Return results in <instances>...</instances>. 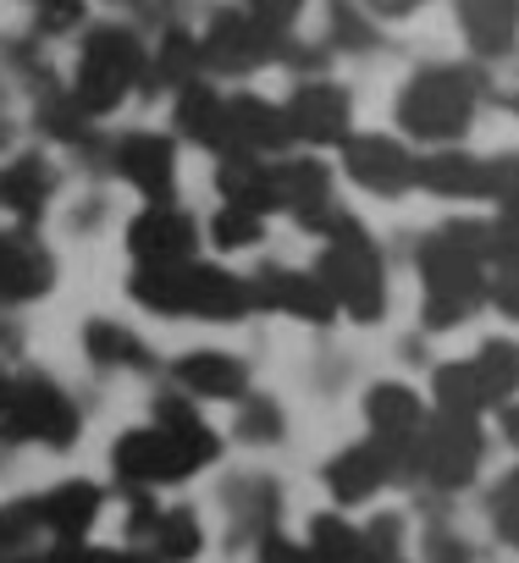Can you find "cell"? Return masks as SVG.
Listing matches in <instances>:
<instances>
[{"instance_id":"1","label":"cell","mask_w":519,"mask_h":563,"mask_svg":"<svg viewBox=\"0 0 519 563\" xmlns=\"http://www.w3.org/2000/svg\"><path fill=\"white\" fill-rule=\"evenodd\" d=\"M216 459V437H210V426L188 409V404H177V398H166L161 404V420L150 426V431H128L122 442H117V475L128 481V486H172V481H188L194 470H205Z\"/></svg>"},{"instance_id":"2","label":"cell","mask_w":519,"mask_h":563,"mask_svg":"<svg viewBox=\"0 0 519 563\" xmlns=\"http://www.w3.org/2000/svg\"><path fill=\"white\" fill-rule=\"evenodd\" d=\"M0 431L12 442H51V448H67L78 437V409L67 404L62 387L29 376V382H12V398L0 404Z\"/></svg>"},{"instance_id":"3","label":"cell","mask_w":519,"mask_h":563,"mask_svg":"<svg viewBox=\"0 0 519 563\" xmlns=\"http://www.w3.org/2000/svg\"><path fill=\"white\" fill-rule=\"evenodd\" d=\"M133 67H139V51H133L128 34H100V40H89V51H84V100H89V106L122 100Z\"/></svg>"},{"instance_id":"4","label":"cell","mask_w":519,"mask_h":563,"mask_svg":"<svg viewBox=\"0 0 519 563\" xmlns=\"http://www.w3.org/2000/svg\"><path fill=\"white\" fill-rule=\"evenodd\" d=\"M51 288V254L29 238H0V305H23Z\"/></svg>"},{"instance_id":"5","label":"cell","mask_w":519,"mask_h":563,"mask_svg":"<svg viewBox=\"0 0 519 563\" xmlns=\"http://www.w3.org/2000/svg\"><path fill=\"white\" fill-rule=\"evenodd\" d=\"M128 243H133V254L144 265H177V260H188L194 232H188L183 210H144L139 227L128 232Z\"/></svg>"},{"instance_id":"6","label":"cell","mask_w":519,"mask_h":563,"mask_svg":"<svg viewBox=\"0 0 519 563\" xmlns=\"http://www.w3.org/2000/svg\"><path fill=\"white\" fill-rule=\"evenodd\" d=\"M95 514H100V492H95L89 481H67V486H56L51 497H34L40 530H56L62 541H78V536L95 525Z\"/></svg>"},{"instance_id":"7","label":"cell","mask_w":519,"mask_h":563,"mask_svg":"<svg viewBox=\"0 0 519 563\" xmlns=\"http://www.w3.org/2000/svg\"><path fill=\"white\" fill-rule=\"evenodd\" d=\"M144 547L155 563H194L199 547H205V530L194 519V508H161L155 525L144 530Z\"/></svg>"},{"instance_id":"8","label":"cell","mask_w":519,"mask_h":563,"mask_svg":"<svg viewBox=\"0 0 519 563\" xmlns=\"http://www.w3.org/2000/svg\"><path fill=\"white\" fill-rule=\"evenodd\" d=\"M365 415H371V437H387V442H415L426 426L420 398L409 387H376L365 398Z\"/></svg>"},{"instance_id":"9","label":"cell","mask_w":519,"mask_h":563,"mask_svg":"<svg viewBox=\"0 0 519 563\" xmlns=\"http://www.w3.org/2000/svg\"><path fill=\"white\" fill-rule=\"evenodd\" d=\"M177 382L194 393V398H238L243 393V365L238 360H227V354H188L183 365H177Z\"/></svg>"},{"instance_id":"10","label":"cell","mask_w":519,"mask_h":563,"mask_svg":"<svg viewBox=\"0 0 519 563\" xmlns=\"http://www.w3.org/2000/svg\"><path fill=\"white\" fill-rule=\"evenodd\" d=\"M45 194H51V177H45L34 161H18L12 172H0V205L18 210V216H29Z\"/></svg>"},{"instance_id":"11","label":"cell","mask_w":519,"mask_h":563,"mask_svg":"<svg viewBox=\"0 0 519 563\" xmlns=\"http://www.w3.org/2000/svg\"><path fill=\"white\" fill-rule=\"evenodd\" d=\"M492 525H497V536L508 547H519V470L497 481V492H492Z\"/></svg>"},{"instance_id":"12","label":"cell","mask_w":519,"mask_h":563,"mask_svg":"<svg viewBox=\"0 0 519 563\" xmlns=\"http://www.w3.org/2000/svg\"><path fill=\"white\" fill-rule=\"evenodd\" d=\"M249 442H277L283 437V409L272 404V398H254L249 409H243V426H238Z\"/></svg>"},{"instance_id":"13","label":"cell","mask_w":519,"mask_h":563,"mask_svg":"<svg viewBox=\"0 0 519 563\" xmlns=\"http://www.w3.org/2000/svg\"><path fill=\"white\" fill-rule=\"evenodd\" d=\"M260 563H310V558H305V547H299V541H288V536L266 530V536H260Z\"/></svg>"},{"instance_id":"14","label":"cell","mask_w":519,"mask_h":563,"mask_svg":"<svg viewBox=\"0 0 519 563\" xmlns=\"http://www.w3.org/2000/svg\"><path fill=\"white\" fill-rule=\"evenodd\" d=\"M503 431H508V442H514V448H519V404H514V409H508V415H503Z\"/></svg>"},{"instance_id":"15","label":"cell","mask_w":519,"mask_h":563,"mask_svg":"<svg viewBox=\"0 0 519 563\" xmlns=\"http://www.w3.org/2000/svg\"><path fill=\"white\" fill-rule=\"evenodd\" d=\"M7 398H12V376H7V371H0V404H7Z\"/></svg>"}]
</instances>
